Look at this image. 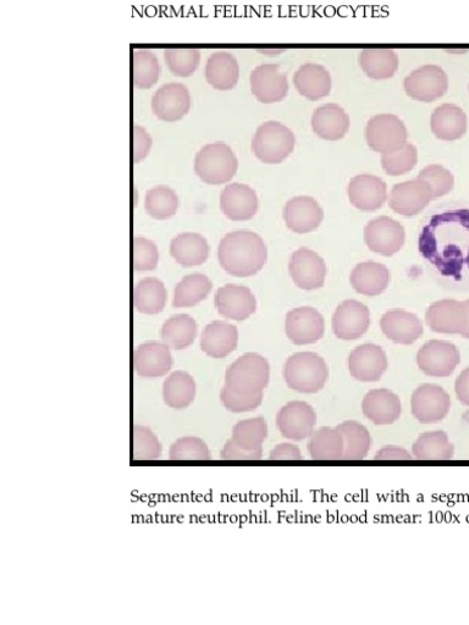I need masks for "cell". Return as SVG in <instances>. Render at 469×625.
<instances>
[{"instance_id": "14", "label": "cell", "mask_w": 469, "mask_h": 625, "mask_svg": "<svg viewBox=\"0 0 469 625\" xmlns=\"http://www.w3.org/2000/svg\"><path fill=\"white\" fill-rule=\"evenodd\" d=\"M152 112L165 123L184 119L191 109L189 88L179 82H170L158 88L152 98Z\"/></svg>"}, {"instance_id": "32", "label": "cell", "mask_w": 469, "mask_h": 625, "mask_svg": "<svg viewBox=\"0 0 469 625\" xmlns=\"http://www.w3.org/2000/svg\"><path fill=\"white\" fill-rule=\"evenodd\" d=\"M430 127L439 140L457 141L466 135L467 115L459 105L446 103L434 110L430 118Z\"/></svg>"}, {"instance_id": "28", "label": "cell", "mask_w": 469, "mask_h": 625, "mask_svg": "<svg viewBox=\"0 0 469 625\" xmlns=\"http://www.w3.org/2000/svg\"><path fill=\"white\" fill-rule=\"evenodd\" d=\"M364 417L375 425H391L402 414L400 397L388 389L369 391L362 401Z\"/></svg>"}, {"instance_id": "1", "label": "cell", "mask_w": 469, "mask_h": 625, "mask_svg": "<svg viewBox=\"0 0 469 625\" xmlns=\"http://www.w3.org/2000/svg\"><path fill=\"white\" fill-rule=\"evenodd\" d=\"M419 253L441 278H469V208L456 207L432 215L418 240Z\"/></svg>"}, {"instance_id": "12", "label": "cell", "mask_w": 469, "mask_h": 625, "mask_svg": "<svg viewBox=\"0 0 469 625\" xmlns=\"http://www.w3.org/2000/svg\"><path fill=\"white\" fill-rule=\"evenodd\" d=\"M406 232L399 221L389 217H379L369 221L364 229V241L375 253L384 257L394 256L404 247Z\"/></svg>"}, {"instance_id": "34", "label": "cell", "mask_w": 469, "mask_h": 625, "mask_svg": "<svg viewBox=\"0 0 469 625\" xmlns=\"http://www.w3.org/2000/svg\"><path fill=\"white\" fill-rule=\"evenodd\" d=\"M350 281L353 289L360 295L375 297L388 289L389 269L384 264L364 262L352 270Z\"/></svg>"}, {"instance_id": "20", "label": "cell", "mask_w": 469, "mask_h": 625, "mask_svg": "<svg viewBox=\"0 0 469 625\" xmlns=\"http://www.w3.org/2000/svg\"><path fill=\"white\" fill-rule=\"evenodd\" d=\"M388 369V357L382 347L373 344L358 346L349 357V370L353 379L362 383H375Z\"/></svg>"}, {"instance_id": "3", "label": "cell", "mask_w": 469, "mask_h": 625, "mask_svg": "<svg viewBox=\"0 0 469 625\" xmlns=\"http://www.w3.org/2000/svg\"><path fill=\"white\" fill-rule=\"evenodd\" d=\"M284 379L291 390L300 394H318L329 379L328 365L317 353H295L285 363Z\"/></svg>"}, {"instance_id": "2", "label": "cell", "mask_w": 469, "mask_h": 625, "mask_svg": "<svg viewBox=\"0 0 469 625\" xmlns=\"http://www.w3.org/2000/svg\"><path fill=\"white\" fill-rule=\"evenodd\" d=\"M218 259L226 273L236 278H250L267 263L268 251L262 237L252 231L230 232L220 241Z\"/></svg>"}, {"instance_id": "18", "label": "cell", "mask_w": 469, "mask_h": 625, "mask_svg": "<svg viewBox=\"0 0 469 625\" xmlns=\"http://www.w3.org/2000/svg\"><path fill=\"white\" fill-rule=\"evenodd\" d=\"M289 270L292 280L302 290H318L324 286L327 267L323 258L308 248H300L292 254Z\"/></svg>"}, {"instance_id": "9", "label": "cell", "mask_w": 469, "mask_h": 625, "mask_svg": "<svg viewBox=\"0 0 469 625\" xmlns=\"http://www.w3.org/2000/svg\"><path fill=\"white\" fill-rule=\"evenodd\" d=\"M460 362L459 348L451 342L432 340L417 353L418 368L433 378H448Z\"/></svg>"}, {"instance_id": "54", "label": "cell", "mask_w": 469, "mask_h": 625, "mask_svg": "<svg viewBox=\"0 0 469 625\" xmlns=\"http://www.w3.org/2000/svg\"><path fill=\"white\" fill-rule=\"evenodd\" d=\"M220 457L225 461H259L263 457V448L259 450H247V448L237 445L231 439L223 447Z\"/></svg>"}, {"instance_id": "37", "label": "cell", "mask_w": 469, "mask_h": 625, "mask_svg": "<svg viewBox=\"0 0 469 625\" xmlns=\"http://www.w3.org/2000/svg\"><path fill=\"white\" fill-rule=\"evenodd\" d=\"M412 455L418 461H450L454 458L455 446L445 431H429L418 436L412 446Z\"/></svg>"}, {"instance_id": "6", "label": "cell", "mask_w": 469, "mask_h": 625, "mask_svg": "<svg viewBox=\"0 0 469 625\" xmlns=\"http://www.w3.org/2000/svg\"><path fill=\"white\" fill-rule=\"evenodd\" d=\"M269 379L267 358L258 353H246L226 370L225 385L242 394L255 395L266 389Z\"/></svg>"}, {"instance_id": "27", "label": "cell", "mask_w": 469, "mask_h": 625, "mask_svg": "<svg viewBox=\"0 0 469 625\" xmlns=\"http://www.w3.org/2000/svg\"><path fill=\"white\" fill-rule=\"evenodd\" d=\"M380 328L389 340L399 345H412L423 335V324L416 314L394 309L380 320Z\"/></svg>"}, {"instance_id": "26", "label": "cell", "mask_w": 469, "mask_h": 625, "mask_svg": "<svg viewBox=\"0 0 469 625\" xmlns=\"http://www.w3.org/2000/svg\"><path fill=\"white\" fill-rule=\"evenodd\" d=\"M220 208L225 217L230 220H251L258 210L257 193L244 184L226 186L220 195Z\"/></svg>"}, {"instance_id": "59", "label": "cell", "mask_w": 469, "mask_h": 625, "mask_svg": "<svg viewBox=\"0 0 469 625\" xmlns=\"http://www.w3.org/2000/svg\"><path fill=\"white\" fill-rule=\"evenodd\" d=\"M468 91H469V86H468Z\"/></svg>"}, {"instance_id": "13", "label": "cell", "mask_w": 469, "mask_h": 625, "mask_svg": "<svg viewBox=\"0 0 469 625\" xmlns=\"http://www.w3.org/2000/svg\"><path fill=\"white\" fill-rule=\"evenodd\" d=\"M251 92L258 102L274 104L283 102L289 93L288 75L279 64H262L250 76Z\"/></svg>"}, {"instance_id": "56", "label": "cell", "mask_w": 469, "mask_h": 625, "mask_svg": "<svg viewBox=\"0 0 469 625\" xmlns=\"http://www.w3.org/2000/svg\"><path fill=\"white\" fill-rule=\"evenodd\" d=\"M374 459L375 461H411L412 455L404 447L385 446L380 448Z\"/></svg>"}, {"instance_id": "52", "label": "cell", "mask_w": 469, "mask_h": 625, "mask_svg": "<svg viewBox=\"0 0 469 625\" xmlns=\"http://www.w3.org/2000/svg\"><path fill=\"white\" fill-rule=\"evenodd\" d=\"M263 392L255 395L242 394L230 389L229 386H224L222 392H220V401L228 411L233 413H246L255 411L263 402Z\"/></svg>"}, {"instance_id": "7", "label": "cell", "mask_w": 469, "mask_h": 625, "mask_svg": "<svg viewBox=\"0 0 469 625\" xmlns=\"http://www.w3.org/2000/svg\"><path fill=\"white\" fill-rule=\"evenodd\" d=\"M404 88L413 101L432 103L448 92L449 76L439 65H423L406 76Z\"/></svg>"}, {"instance_id": "58", "label": "cell", "mask_w": 469, "mask_h": 625, "mask_svg": "<svg viewBox=\"0 0 469 625\" xmlns=\"http://www.w3.org/2000/svg\"><path fill=\"white\" fill-rule=\"evenodd\" d=\"M465 303H466V307H467L468 324H467L466 330L463 331L462 336L465 337V339H469V300L465 301Z\"/></svg>"}, {"instance_id": "57", "label": "cell", "mask_w": 469, "mask_h": 625, "mask_svg": "<svg viewBox=\"0 0 469 625\" xmlns=\"http://www.w3.org/2000/svg\"><path fill=\"white\" fill-rule=\"evenodd\" d=\"M455 392L457 400L469 407V367L463 370L456 379Z\"/></svg>"}, {"instance_id": "40", "label": "cell", "mask_w": 469, "mask_h": 625, "mask_svg": "<svg viewBox=\"0 0 469 625\" xmlns=\"http://www.w3.org/2000/svg\"><path fill=\"white\" fill-rule=\"evenodd\" d=\"M344 436V461H362L372 448V436L364 425L356 420H347L336 427Z\"/></svg>"}, {"instance_id": "16", "label": "cell", "mask_w": 469, "mask_h": 625, "mask_svg": "<svg viewBox=\"0 0 469 625\" xmlns=\"http://www.w3.org/2000/svg\"><path fill=\"white\" fill-rule=\"evenodd\" d=\"M371 326V313L363 303L349 300L336 308L333 317V331L336 337L344 341L358 340L367 333Z\"/></svg>"}, {"instance_id": "55", "label": "cell", "mask_w": 469, "mask_h": 625, "mask_svg": "<svg viewBox=\"0 0 469 625\" xmlns=\"http://www.w3.org/2000/svg\"><path fill=\"white\" fill-rule=\"evenodd\" d=\"M270 461H302L300 448L290 442L275 446L269 453Z\"/></svg>"}, {"instance_id": "36", "label": "cell", "mask_w": 469, "mask_h": 625, "mask_svg": "<svg viewBox=\"0 0 469 625\" xmlns=\"http://www.w3.org/2000/svg\"><path fill=\"white\" fill-rule=\"evenodd\" d=\"M307 450L314 461H341L345 452L344 436L336 428H319L308 439Z\"/></svg>"}, {"instance_id": "42", "label": "cell", "mask_w": 469, "mask_h": 625, "mask_svg": "<svg viewBox=\"0 0 469 625\" xmlns=\"http://www.w3.org/2000/svg\"><path fill=\"white\" fill-rule=\"evenodd\" d=\"M167 303V289L156 278L143 279L134 290V304L142 314L156 315L163 312Z\"/></svg>"}, {"instance_id": "47", "label": "cell", "mask_w": 469, "mask_h": 625, "mask_svg": "<svg viewBox=\"0 0 469 625\" xmlns=\"http://www.w3.org/2000/svg\"><path fill=\"white\" fill-rule=\"evenodd\" d=\"M162 445L150 428L136 425L132 430V458L135 461H156L162 456Z\"/></svg>"}, {"instance_id": "4", "label": "cell", "mask_w": 469, "mask_h": 625, "mask_svg": "<svg viewBox=\"0 0 469 625\" xmlns=\"http://www.w3.org/2000/svg\"><path fill=\"white\" fill-rule=\"evenodd\" d=\"M193 168L204 184L224 185L234 179L239 162L233 149L223 142H215L200 149Z\"/></svg>"}, {"instance_id": "17", "label": "cell", "mask_w": 469, "mask_h": 625, "mask_svg": "<svg viewBox=\"0 0 469 625\" xmlns=\"http://www.w3.org/2000/svg\"><path fill=\"white\" fill-rule=\"evenodd\" d=\"M214 304L220 315L236 322H244L257 311V301L252 291L246 286L234 284L220 287Z\"/></svg>"}, {"instance_id": "49", "label": "cell", "mask_w": 469, "mask_h": 625, "mask_svg": "<svg viewBox=\"0 0 469 625\" xmlns=\"http://www.w3.org/2000/svg\"><path fill=\"white\" fill-rule=\"evenodd\" d=\"M418 162L417 148L411 143H406L397 151L384 153L382 165L386 174L390 176H400L410 173Z\"/></svg>"}, {"instance_id": "41", "label": "cell", "mask_w": 469, "mask_h": 625, "mask_svg": "<svg viewBox=\"0 0 469 625\" xmlns=\"http://www.w3.org/2000/svg\"><path fill=\"white\" fill-rule=\"evenodd\" d=\"M212 289V281L206 275H187L175 287L173 306L175 308L195 307L206 300Z\"/></svg>"}, {"instance_id": "29", "label": "cell", "mask_w": 469, "mask_h": 625, "mask_svg": "<svg viewBox=\"0 0 469 625\" xmlns=\"http://www.w3.org/2000/svg\"><path fill=\"white\" fill-rule=\"evenodd\" d=\"M351 126L349 114L340 105L329 103L314 110L312 129L314 134L325 141H340L347 135Z\"/></svg>"}, {"instance_id": "30", "label": "cell", "mask_w": 469, "mask_h": 625, "mask_svg": "<svg viewBox=\"0 0 469 625\" xmlns=\"http://www.w3.org/2000/svg\"><path fill=\"white\" fill-rule=\"evenodd\" d=\"M204 76L217 91H231L239 84L240 65L233 53L218 51L208 58Z\"/></svg>"}, {"instance_id": "15", "label": "cell", "mask_w": 469, "mask_h": 625, "mask_svg": "<svg viewBox=\"0 0 469 625\" xmlns=\"http://www.w3.org/2000/svg\"><path fill=\"white\" fill-rule=\"evenodd\" d=\"M285 331L297 346L312 345L323 339V315L311 307L296 308L286 315Z\"/></svg>"}, {"instance_id": "48", "label": "cell", "mask_w": 469, "mask_h": 625, "mask_svg": "<svg viewBox=\"0 0 469 625\" xmlns=\"http://www.w3.org/2000/svg\"><path fill=\"white\" fill-rule=\"evenodd\" d=\"M171 461H211V451L203 440L195 436H185L176 440L170 447Z\"/></svg>"}, {"instance_id": "46", "label": "cell", "mask_w": 469, "mask_h": 625, "mask_svg": "<svg viewBox=\"0 0 469 625\" xmlns=\"http://www.w3.org/2000/svg\"><path fill=\"white\" fill-rule=\"evenodd\" d=\"M268 436L267 420L263 417L241 420L233 429V439L237 445L247 450L263 448V442Z\"/></svg>"}, {"instance_id": "23", "label": "cell", "mask_w": 469, "mask_h": 625, "mask_svg": "<svg viewBox=\"0 0 469 625\" xmlns=\"http://www.w3.org/2000/svg\"><path fill=\"white\" fill-rule=\"evenodd\" d=\"M323 219V209L312 197L292 198L284 208L286 226L296 234H308V232L317 230Z\"/></svg>"}, {"instance_id": "44", "label": "cell", "mask_w": 469, "mask_h": 625, "mask_svg": "<svg viewBox=\"0 0 469 625\" xmlns=\"http://www.w3.org/2000/svg\"><path fill=\"white\" fill-rule=\"evenodd\" d=\"M179 208V197L173 188L159 185L147 192L146 213L156 220L174 217Z\"/></svg>"}, {"instance_id": "8", "label": "cell", "mask_w": 469, "mask_h": 625, "mask_svg": "<svg viewBox=\"0 0 469 625\" xmlns=\"http://www.w3.org/2000/svg\"><path fill=\"white\" fill-rule=\"evenodd\" d=\"M407 138L404 121L393 114L375 115L366 126V141L374 152L384 154L397 151L406 145Z\"/></svg>"}, {"instance_id": "53", "label": "cell", "mask_w": 469, "mask_h": 625, "mask_svg": "<svg viewBox=\"0 0 469 625\" xmlns=\"http://www.w3.org/2000/svg\"><path fill=\"white\" fill-rule=\"evenodd\" d=\"M153 140L150 134L142 126H135L132 130V159L139 164L148 157L151 152Z\"/></svg>"}, {"instance_id": "35", "label": "cell", "mask_w": 469, "mask_h": 625, "mask_svg": "<svg viewBox=\"0 0 469 625\" xmlns=\"http://www.w3.org/2000/svg\"><path fill=\"white\" fill-rule=\"evenodd\" d=\"M170 254L182 267H197L207 262L209 245L202 235L184 232L171 241Z\"/></svg>"}, {"instance_id": "50", "label": "cell", "mask_w": 469, "mask_h": 625, "mask_svg": "<svg viewBox=\"0 0 469 625\" xmlns=\"http://www.w3.org/2000/svg\"><path fill=\"white\" fill-rule=\"evenodd\" d=\"M418 179L427 182L430 191H432L433 199L448 195L455 185L454 175L441 165H429V167L424 168L419 173Z\"/></svg>"}, {"instance_id": "19", "label": "cell", "mask_w": 469, "mask_h": 625, "mask_svg": "<svg viewBox=\"0 0 469 625\" xmlns=\"http://www.w3.org/2000/svg\"><path fill=\"white\" fill-rule=\"evenodd\" d=\"M430 201H433V196L429 185L417 178L394 186L389 197V207L396 214L415 217L428 206Z\"/></svg>"}, {"instance_id": "31", "label": "cell", "mask_w": 469, "mask_h": 625, "mask_svg": "<svg viewBox=\"0 0 469 625\" xmlns=\"http://www.w3.org/2000/svg\"><path fill=\"white\" fill-rule=\"evenodd\" d=\"M358 64L363 74L374 81L393 79L400 66L399 54L394 49L372 47L362 49Z\"/></svg>"}, {"instance_id": "51", "label": "cell", "mask_w": 469, "mask_h": 625, "mask_svg": "<svg viewBox=\"0 0 469 625\" xmlns=\"http://www.w3.org/2000/svg\"><path fill=\"white\" fill-rule=\"evenodd\" d=\"M159 252L156 243L145 237H136L132 243V265L136 271H152L158 267Z\"/></svg>"}, {"instance_id": "43", "label": "cell", "mask_w": 469, "mask_h": 625, "mask_svg": "<svg viewBox=\"0 0 469 625\" xmlns=\"http://www.w3.org/2000/svg\"><path fill=\"white\" fill-rule=\"evenodd\" d=\"M159 60L151 49H139L132 54V84L139 90H150L159 81Z\"/></svg>"}, {"instance_id": "39", "label": "cell", "mask_w": 469, "mask_h": 625, "mask_svg": "<svg viewBox=\"0 0 469 625\" xmlns=\"http://www.w3.org/2000/svg\"><path fill=\"white\" fill-rule=\"evenodd\" d=\"M197 331L198 325L191 315L178 314L173 315L163 324L160 335L170 350L181 351L193 345Z\"/></svg>"}, {"instance_id": "38", "label": "cell", "mask_w": 469, "mask_h": 625, "mask_svg": "<svg viewBox=\"0 0 469 625\" xmlns=\"http://www.w3.org/2000/svg\"><path fill=\"white\" fill-rule=\"evenodd\" d=\"M197 386L192 375L182 370L171 373L163 384V400L165 405L181 411L195 401Z\"/></svg>"}, {"instance_id": "21", "label": "cell", "mask_w": 469, "mask_h": 625, "mask_svg": "<svg viewBox=\"0 0 469 625\" xmlns=\"http://www.w3.org/2000/svg\"><path fill=\"white\" fill-rule=\"evenodd\" d=\"M426 322L434 333L462 335L468 324L465 301L444 300L433 303L426 313Z\"/></svg>"}, {"instance_id": "10", "label": "cell", "mask_w": 469, "mask_h": 625, "mask_svg": "<svg viewBox=\"0 0 469 625\" xmlns=\"http://www.w3.org/2000/svg\"><path fill=\"white\" fill-rule=\"evenodd\" d=\"M451 398L443 387L423 384L413 392L411 411L421 424H437L448 417Z\"/></svg>"}, {"instance_id": "5", "label": "cell", "mask_w": 469, "mask_h": 625, "mask_svg": "<svg viewBox=\"0 0 469 625\" xmlns=\"http://www.w3.org/2000/svg\"><path fill=\"white\" fill-rule=\"evenodd\" d=\"M296 138L288 126L267 121L258 127L252 140V151L266 164H280L294 152Z\"/></svg>"}, {"instance_id": "45", "label": "cell", "mask_w": 469, "mask_h": 625, "mask_svg": "<svg viewBox=\"0 0 469 625\" xmlns=\"http://www.w3.org/2000/svg\"><path fill=\"white\" fill-rule=\"evenodd\" d=\"M200 49L193 47H170L164 51V60L171 74L189 77L196 73L201 63Z\"/></svg>"}, {"instance_id": "11", "label": "cell", "mask_w": 469, "mask_h": 625, "mask_svg": "<svg viewBox=\"0 0 469 625\" xmlns=\"http://www.w3.org/2000/svg\"><path fill=\"white\" fill-rule=\"evenodd\" d=\"M317 424V413L303 401H291L277 414V427L285 439L300 442L310 439Z\"/></svg>"}, {"instance_id": "24", "label": "cell", "mask_w": 469, "mask_h": 625, "mask_svg": "<svg viewBox=\"0 0 469 625\" xmlns=\"http://www.w3.org/2000/svg\"><path fill=\"white\" fill-rule=\"evenodd\" d=\"M294 86L300 96L308 101L317 102L328 97L333 90V77L325 66L316 63H306L296 70Z\"/></svg>"}, {"instance_id": "25", "label": "cell", "mask_w": 469, "mask_h": 625, "mask_svg": "<svg viewBox=\"0 0 469 625\" xmlns=\"http://www.w3.org/2000/svg\"><path fill=\"white\" fill-rule=\"evenodd\" d=\"M352 206L362 212H375L384 206L388 187L382 179L373 175H358L349 184Z\"/></svg>"}, {"instance_id": "22", "label": "cell", "mask_w": 469, "mask_h": 625, "mask_svg": "<svg viewBox=\"0 0 469 625\" xmlns=\"http://www.w3.org/2000/svg\"><path fill=\"white\" fill-rule=\"evenodd\" d=\"M170 347L164 342H146L136 348L134 353L135 372L142 378H162L173 367Z\"/></svg>"}, {"instance_id": "33", "label": "cell", "mask_w": 469, "mask_h": 625, "mask_svg": "<svg viewBox=\"0 0 469 625\" xmlns=\"http://www.w3.org/2000/svg\"><path fill=\"white\" fill-rule=\"evenodd\" d=\"M239 331L236 326L215 320L204 328L201 336V348L207 356L217 359L228 357L236 350Z\"/></svg>"}]
</instances>
